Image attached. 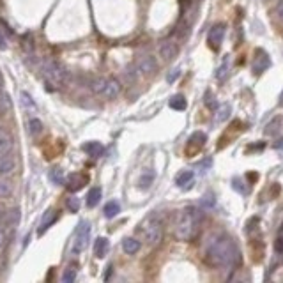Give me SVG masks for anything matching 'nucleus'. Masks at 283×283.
<instances>
[{"mask_svg": "<svg viewBox=\"0 0 283 283\" xmlns=\"http://www.w3.org/2000/svg\"><path fill=\"white\" fill-rule=\"evenodd\" d=\"M83 150L89 156H94V158H99L103 154V145L99 142H89V143H85L83 145Z\"/></svg>", "mask_w": 283, "mask_h": 283, "instance_id": "nucleus-19", "label": "nucleus"}, {"mask_svg": "<svg viewBox=\"0 0 283 283\" xmlns=\"http://www.w3.org/2000/svg\"><path fill=\"white\" fill-rule=\"evenodd\" d=\"M228 115H230V106H228V105H223L221 108L218 110V115H216V121H218V122L225 121V119H228Z\"/></svg>", "mask_w": 283, "mask_h": 283, "instance_id": "nucleus-33", "label": "nucleus"}, {"mask_svg": "<svg viewBox=\"0 0 283 283\" xmlns=\"http://www.w3.org/2000/svg\"><path fill=\"white\" fill-rule=\"evenodd\" d=\"M269 66H271V61H269L267 53L264 52V50H257V52H255L253 62H251V69H253V73L255 74L264 73V71H266Z\"/></svg>", "mask_w": 283, "mask_h": 283, "instance_id": "nucleus-6", "label": "nucleus"}, {"mask_svg": "<svg viewBox=\"0 0 283 283\" xmlns=\"http://www.w3.org/2000/svg\"><path fill=\"white\" fill-rule=\"evenodd\" d=\"M177 53H179V46L175 41L166 39L159 45V55H161L163 61H174L175 57H177Z\"/></svg>", "mask_w": 283, "mask_h": 283, "instance_id": "nucleus-7", "label": "nucleus"}, {"mask_svg": "<svg viewBox=\"0 0 283 283\" xmlns=\"http://www.w3.org/2000/svg\"><path fill=\"white\" fill-rule=\"evenodd\" d=\"M4 230H2V228H0V248H2V244H4Z\"/></svg>", "mask_w": 283, "mask_h": 283, "instance_id": "nucleus-42", "label": "nucleus"}, {"mask_svg": "<svg viewBox=\"0 0 283 283\" xmlns=\"http://www.w3.org/2000/svg\"><path fill=\"white\" fill-rule=\"evenodd\" d=\"M12 147H14L12 137L4 130V128H2V126H0V156L11 154L12 152Z\"/></svg>", "mask_w": 283, "mask_h": 283, "instance_id": "nucleus-12", "label": "nucleus"}, {"mask_svg": "<svg viewBox=\"0 0 283 283\" xmlns=\"http://www.w3.org/2000/svg\"><path fill=\"white\" fill-rule=\"evenodd\" d=\"M223 37H225V25L218 23L209 30V36H207V41H209V45L212 50H218L219 45H221Z\"/></svg>", "mask_w": 283, "mask_h": 283, "instance_id": "nucleus-8", "label": "nucleus"}, {"mask_svg": "<svg viewBox=\"0 0 283 283\" xmlns=\"http://www.w3.org/2000/svg\"><path fill=\"white\" fill-rule=\"evenodd\" d=\"M142 232H143V237H145L147 244L149 246H158L163 239V226L156 216H150L143 221L142 225Z\"/></svg>", "mask_w": 283, "mask_h": 283, "instance_id": "nucleus-3", "label": "nucleus"}, {"mask_svg": "<svg viewBox=\"0 0 283 283\" xmlns=\"http://www.w3.org/2000/svg\"><path fill=\"white\" fill-rule=\"evenodd\" d=\"M170 106L174 110H186V99H184V96H174L172 99H170Z\"/></svg>", "mask_w": 283, "mask_h": 283, "instance_id": "nucleus-27", "label": "nucleus"}, {"mask_svg": "<svg viewBox=\"0 0 283 283\" xmlns=\"http://www.w3.org/2000/svg\"><path fill=\"white\" fill-rule=\"evenodd\" d=\"M76 276H78L76 266H69L68 269L64 271V275H62V282H64V283H73L74 280H76Z\"/></svg>", "mask_w": 283, "mask_h": 283, "instance_id": "nucleus-23", "label": "nucleus"}, {"mask_svg": "<svg viewBox=\"0 0 283 283\" xmlns=\"http://www.w3.org/2000/svg\"><path fill=\"white\" fill-rule=\"evenodd\" d=\"M41 131H43V122L36 117L30 119V121H28V133L32 135V137H36V135H39Z\"/></svg>", "mask_w": 283, "mask_h": 283, "instance_id": "nucleus-24", "label": "nucleus"}, {"mask_svg": "<svg viewBox=\"0 0 283 283\" xmlns=\"http://www.w3.org/2000/svg\"><path fill=\"white\" fill-rule=\"evenodd\" d=\"M87 182H89V177H87V175L73 174L66 179V186H68V190L71 191V193H76V191H80Z\"/></svg>", "mask_w": 283, "mask_h": 283, "instance_id": "nucleus-11", "label": "nucleus"}, {"mask_svg": "<svg viewBox=\"0 0 283 283\" xmlns=\"http://www.w3.org/2000/svg\"><path fill=\"white\" fill-rule=\"evenodd\" d=\"M206 140H207V137H206L204 133H200V131L193 133V135H191V138H190V142H195V143H198L200 147H202L204 143H206Z\"/></svg>", "mask_w": 283, "mask_h": 283, "instance_id": "nucleus-34", "label": "nucleus"}, {"mask_svg": "<svg viewBox=\"0 0 283 283\" xmlns=\"http://www.w3.org/2000/svg\"><path fill=\"white\" fill-rule=\"evenodd\" d=\"M232 188H234V190H237L239 193H246V188H244V182L241 181V179H234V181H232Z\"/></svg>", "mask_w": 283, "mask_h": 283, "instance_id": "nucleus-37", "label": "nucleus"}, {"mask_svg": "<svg viewBox=\"0 0 283 283\" xmlns=\"http://www.w3.org/2000/svg\"><path fill=\"white\" fill-rule=\"evenodd\" d=\"M5 46H7V43H5V37H4V34H0V50H4Z\"/></svg>", "mask_w": 283, "mask_h": 283, "instance_id": "nucleus-41", "label": "nucleus"}, {"mask_svg": "<svg viewBox=\"0 0 283 283\" xmlns=\"http://www.w3.org/2000/svg\"><path fill=\"white\" fill-rule=\"evenodd\" d=\"M12 195V184L5 177H0V198H9Z\"/></svg>", "mask_w": 283, "mask_h": 283, "instance_id": "nucleus-22", "label": "nucleus"}, {"mask_svg": "<svg viewBox=\"0 0 283 283\" xmlns=\"http://www.w3.org/2000/svg\"><path fill=\"white\" fill-rule=\"evenodd\" d=\"M193 172L191 170H184V172H181V174L175 177V184H177L179 188H182V190H190L191 186H193Z\"/></svg>", "mask_w": 283, "mask_h": 283, "instance_id": "nucleus-14", "label": "nucleus"}, {"mask_svg": "<svg viewBox=\"0 0 283 283\" xmlns=\"http://www.w3.org/2000/svg\"><path fill=\"white\" fill-rule=\"evenodd\" d=\"M280 103H282V105H283V94H282V97H280Z\"/></svg>", "mask_w": 283, "mask_h": 283, "instance_id": "nucleus-44", "label": "nucleus"}, {"mask_svg": "<svg viewBox=\"0 0 283 283\" xmlns=\"http://www.w3.org/2000/svg\"><path fill=\"white\" fill-rule=\"evenodd\" d=\"M137 69L140 71L142 74H152L156 69H158V62H156V59L150 55H143L138 59L137 62Z\"/></svg>", "mask_w": 283, "mask_h": 283, "instance_id": "nucleus-9", "label": "nucleus"}, {"mask_svg": "<svg viewBox=\"0 0 283 283\" xmlns=\"http://www.w3.org/2000/svg\"><path fill=\"white\" fill-rule=\"evenodd\" d=\"M122 250L128 255H135L140 250V241H137L135 237H126L124 241H122Z\"/></svg>", "mask_w": 283, "mask_h": 283, "instance_id": "nucleus-18", "label": "nucleus"}, {"mask_svg": "<svg viewBox=\"0 0 283 283\" xmlns=\"http://www.w3.org/2000/svg\"><path fill=\"white\" fill-rule=\"evenodd\" d=\"M89 237H90V223L89 221H80L76 226V230H74L71 253L80 255L81 251L87 248V244H89Z\"/></svg>", "mask_w": 283, "mask_h": 283, "instance_id": "nucleus-5", "label": "nucleus"}, {"mask_svg": "<svg viewBox=\"0 0 283 283\" xmlns=\"http://www.w3.org/2000/svg\"><path fill=\"white\" fill-rule=\"evenodd\" d=\"M226 74H228V59L223 61V66L218 69V80H225Z\"/></svg>", "mask_w": 283, "mask_h": 283, "instance_id": "nucleus-35", "label": "nucleus"}, {"mask_svg": "<svg viewBox=\"0 0 283 283\" xmlns=\"http://www.w3.org/2000/svg\"><path fill=\"white\" fill-rule=\"evenodd\" d=\"M99 200H101V188H97V186L90 188L87 197H85L87 207H96L97 204H99Z\"/></svg>", "mask_w": 283, "mask_h": 283, "instance_id": "nucleus-17", "label": "nucleus"}, {"mask_svg": "<svg viewBox=\"0 0 283 283\" xmlns=\"http://www.w3.org/2000/svg\"><path fill=\"white\" fill-rule=\"evenodd\" d=\"M276 251H278L280 255H283V226L280 228L278 237H276Z\"/></svg>", "mask_w": 283, "mask_h": 283, "instance_id": "nucleus-36", "label": "nucleus"}, {"mask_svg": "<svg viewBox=\"0 0 283 283\" xmlns=\"http://www.w3.org/2000/svg\"><path fill=\"white\" fill-rule=\"evenodd\" d=\"M206 255L216 267H234L239 262L237 246L226 235H211L206 243Z\"/></svg>", "mask_w": 283, "mask_h": 283, "instance_id": "nucleus-1", "label": "nucleus"}, {"mask_svg": "<svg viewBox=\"0 0 283 283\" xmlns=\"http://www.w3.org/2000/svg\"><path fill=\"white\" fill-rule=\"evenodd\" d=\"M5 216H7V209L2 202H0V221H5Z\"/></svg>", "mask_w": 283, "mask_h": 283, "instance_id": "nucleus-38", "label": "nucleus"}, {"mask_svg": "<svg viewBox=\"0 0 283 283\" xmlns=\"http://www.w3.org/2000/svg\"><path fill=\"white\" fill-rule=\"evenodd\" d=\"M214 204H216L214 195L211 193V191L204 195V198H202V207H204V209H211V207H214Z\"/></svg>", "mask_w": 283, "mask_h": 283, "instance_id": "nucleus-32", "label": "nucleus"}, {"mask_svg": "<svg viewBox=\"0 0 283 283\" xmlns=\"http://www.w3.org/2000/svg\"><path fill=\"white\" fill-rule=\"evenodd\" d=\"M278 16L280 20L283 21V0H280V4H278Z\"/></svg>", "mask_w": 283, "mask_h": 283, "instance_id": "nucleus-40", "label": "nucleus"}, {"mask_svg": "<svg viewBox=\"0 0 283 283\" xmlns=\"http://www.w3.org/2000/svg\"><path fill=\"white\" fill-rule=\"evenodd\" d=\"M152 181H154V172L147 170L145 174H142V177H140V188L142 190H149Z\"/></svg>", "mask_w": 283, "mask_h": 283, "instance_id": "nucleus-26", "label": "nucleus"}, {"mask_svg": "<svg viewBox=\"0 0 283 283\" xmlns=\"http://www.w3.org/2000/svg\"><path fill=\"white\" fill-rule=\"evenodd\" d=\"M119 211H121V206L115 200H112V202H108L105 206V216L106 218H113V216L119 214Z\"/></svg>", "mask_w": 283, "mask_h": 283, "instance_id": "nucleus-25", "label": "nucleus"}, {"mask_svg": "<svg viewBox=\"0 0 283 283\" xmlns=\"http://www.w3.org/2000/svg\"><path fill=\"white\" fill-rule=\"evenodd\" d=\"M12 108V103H11V97L4 92V89L0 90V115H4V113H9Z\"/></svg>", "mask_w": 283, "mask_h": 283, "instance_id": "nucleus-20", "label": "nucleus"}, {"mask_svg": "<svg viewBox=\"0 0 283 283\" xmlns=\"http://www.w3.org/2000/svg\"><path fill=\"white\" fill-rule=\"evenodd\" d=\"M179 74H181V69H174V71H172V73L168 74V81H170V83H172V81H174L175 78L179 76Z\"/></svg>", "mask_w": 283, "mask_h": 283, "instance_id": "nucleus-39", "label": "nucleus"}, {"mask_svg": "<svg viewBox=\"0 0 283 283\" xmlns=\"http://www.w3.org/2000/svg\"><path fill=\"white\" fill-rule=\"evenodd\" d=\"M57 221V212L55 211H48L45 214V218H43V221H41V225H39V230H37V234L39 235H43L46 230H48L50 226L53 225V223Z\"/></svg>", "mask_w": 283, "mask_h": 283, "instance_id": "nucleus-16", "label": "nucleus"}, {"mask_svg": "<svg viewBox=\"0 0 283 283\" xmlns=\"http://www.w3.org/2000/svg\"><path fill=\"white\" fill-rule=\"evenodd\" d=\"M43 73H45L46 81H48L50 85H55V87L62 85L66 81V78H68V73L64 71V68H61V66L57 64L55 61H52V59H46V61L43 62Z\"/></svg>", "mask_w": 283, "mask_h": 283, "instance_id": "nucleus-4", "label": "nucleus"}, {"mask_svg": "<svg viewBox=\"0 0 283 283\" xmlns=\"http://www.w3.org/2000/svg\"><path fill=\"white\" fill-rule=\"evenodd\" d=\"M66 206H68L69 212H78V211H80V198L69 197L68 202H66Z\"/></svg>", "mask_w": 283, "mask_h": 283, "instance_id": "nucleus-31", "label": "nucleus"}, {"mask_svg": "<svg viewBox=\"0 0 283 283\" xmlns=\"http://www.w3.org/2000/svg\"><path fill=\"white\" fill-rule=\"evenodd\" d=\"M18 221H20V209L14 207V209L9 211L7 216H5V223H7V225H14V223Z\"/></svg>", "mask_w": 283, "mask_h": 283, "instance_id": "nucleus-29", "label": "nucleus"}, {"mask_svg": "<svg viewBox=\"0 0 283 283\" xmlns=\"http://www.w3.org/2000/svg\"><path fill=\"white\" fill-rule=\"evenodd\" d=\"M202 221V214L197 207H186L179 216L177 223H175V237L179 241H190L197 235L198 226Z\"/></svg>", "mask_w": 283, "mask_h": 283, "instance_id": "nucleus-2", "label": "nucleus"}, {"mask_svg": "<svg viewBox=\"0 0 283 283\" xmlns=\"http://www.w3.org/2000/svg\"><path fill=\"white\" fill-rule=\"evenodd\" d=\"M16 170V159L11 154L0 156V177H9Z\"/></svg>", "mask_w": 283, "mask_h": 283, "instance_id": "nucleus-10", "label": "nucleus"}, {"mask_svg": "<svg viewBox=\"0 0 283 283\" xmlns=\"http://www.w3.org/2000/svg\"><path fill=\"white\" fill-rule=\"evenodd\" d=\"M50 179H52V182L61 186V184H64V172L61 168H52L50 170Z\"/></svg>", "mask_w": 283, "mask_h": 283, "instance_id": "nucleus-28", "label": "nucleus"}, {"mask_svg": "<svg viewBox=\"0 0 283 283\" xmlns=\"http://www.w3.org/2000/svg\"><path fill=\"white\" fill-rule=\"evenodd\" d=\"M4 89V76H2V71H0V90Z\"/></svg>", "mask_w": 283, "mask_h": 283, "instance_id": "nucleus-43", "label": "nucleus"}, {"mask_svg": "<svg viewBox=\"0 0 283 283\" xmlns=\"http://www.w3.org/2000/svg\"><path fill=\"white\" fill-rule=\"evenodd\" d=\"M20 101H21V105L25 106V108L28 110V112H37V105H36V101H34L32 97H30V94H27V92H20Z\"/></svg>", "mask_w": 283, "mask_h": 283, "instance_id": "nucleus-21", "label": "nucleus"}, {"mask_svg": "<svg viewBox=\"0 0 283 283\" xmlns=\"http://www.w3.org/2000/svg\"><path fill=\"white\" fill-rule=\"evenodd\" d=\"M119 94H121V81L115 80V78H110V80H106L103 96L108 97V99H113V97H117Z\"/></svg>", "mask_w": 283, "mask_h": 283, "instance_id": "nucleus-13", "label": "nucleus"}, {"mask_svg": "<svg viewBox=\"0 0 283 283\" xmlns=\"http://www.w3.org/2000/svg\"><path fill=\"white\" fill-rule=\"evenodd\" d=\"M105 85H106L105 78H96V80L92 81V85H90V89H92L96 94H103V90H105Z\"/></svg>", "mask_w": 283, "mask_h": 283, "instance_id": "nucleus-30", "label": "nucleus"}, {"mask_svg": "<svg viewBox=\"0 0 283 283\" xmlns=\"http://www.w3.org/2000/svg\"><path fill=\"white\" fill-rule=\"evenodd\" d=\"M110 250V241L106 237H97L96 243H94V255L97 259H103Z\"/></svg>", "mask_w": 283, "mask_h": 283, "instance_id": "nucleus-15", "label": "nucleus"}]
</instances>
